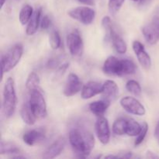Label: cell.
<instances>
[{"instance_id":"28","label":"cell","mask_w":159,"mask_h":159,"mask_svg":"<svg viewBox=\"0 0 159 159\" xmlns=\"http://www.w3.org/2000/svg\"><path fill=\"white\" fill-rule=\"evenodd\" d=\"M125 0H109L108 9L111 15H115L120 11Z\"/></svg>"},{"instance_id":"36","label":"cell","mask_w":159,"mask_h":159,"mask_svg":"<svg viewBox=\"0 0 159 159\" xmlns=\"http://www.w3.org/2000/svg\"><path fill=\"white\" fill-rule=\"evenodd\" d=\"M105 158H118L117 155H110L105 156Z\"/></svg>"},{"instance_id":"35","label":"cell","mask_w":159,"mask_h":159,"mask_svg":"<svg viewBox=\"0 0 159 159\" xmlns=\"http://www.w3.org/2000/svg\"><path fill=\"white\" fill-rule=\"evenodd\" d=\"M79 2H81L82 3H85V4L93 5V0H79Z\"/></svg>"},{"instance_id":"6","label":"cell","mask_w":159,"mask_h":159,"mask_svg":"<svg viewBox=\"0 0 159 159\" xmlns=\"http://www.w3.org/2000/svg\"><path fill=\"white\" fill-rule=\"evenodd\" d=\"M28 102L37 119H43L46 117L48 114L47 104L43 94L41 92L39 91L38 89L30 91Z\"/></svg>"},{"instance_id":"2","label":"cell","mask_w":159,"mask_h":159,"mask_svg":"<svg viewBox=\"0 0 159 159\" xmlns=\"http://www.w3.org/2000/svg\"><path fill=\"white\" fill-rule=\"evenodd\" d=\"M102 71L108 75L125 76L133 75L136 71V65L129 59H119L115 56H110L104 62Z\"/></svg>"},{"instance_id":"26","label":"cell","mask_w":159,"mask_h":159,"mask_svg":"<svg viewBox=\"0 0 159 159\" xmlns=\"http://www.w3.org/2000/svg\"><path fill=\"white\" fill-rule=\"evenodd\" d=\"M126 89L129 93L134 95L135 96H140L142 93L141 85L139 82L135 80H129L126 83Z\"/></svg>"},{"instance_id":"4","label":"cell","mask_w":159,"mask_h":159,"mask_svg":"<svg viewBox=\"0 0 159 159\" xmlns=\"http://www.w3.org/2000/svg\"><path fill=\"white\" fill-rule=\"evenodd\" d=\"M23 53V47L20 43H17L12 46L6 54H3L1 57V69H2V79L4 73L8 72L20 62Z\"/></svg>"},{"instance_id":"31","label":"cell","mask_w":159,"mask_h":159,"mask_svg":"<svg viewBox=\"0 0 159 159\" xmlns=\"http://www.w3.org/2000/svg\"><path fill=\"white\" fill-rule=\"evenodd\" d=\"M51 23V20L48 15H45L40 20V28L42 30H48Z\"/></svg>"},{"instance_id":"8","label":"cell","mask_w":159,"mask_h":159,"mask_svg":"<svg viewBox=\"0 0 159 159\" xmlns=\"http://www.w3.org/2000/svg\"><path fill=\"white\" fill-rule=\"evenodd\" d=\"M144 39L149 44L154 45L159 40V15L154 16L152 21L141 28Z\"/></svg>"},{"instance_id":"37","label":"cell","mask_w":159,"mask_h":159,"mask_svg":"<svg viewBox=\"0 0 159 159\" xmlns=\"http://www.w3.org/2000/svg\"><path fill=\"white\" fill-rule=\"evenodd\" d=\"M6 1V0H1V9H2L3 6H4Z\"/></svg>"},{"instance_id":"34","label":"cell","mask_w":159,"mask_h":159,"mask_svg":"<svg viewBox=\"0 0 159 159\" xmlns=\"http://www.w3.org/2000/svg\"><path fill=\"white\" fill-rule=\"evenodd\" d=\"M152 0H139V5L141 6H147L150 3V2Z\"/></svg>"},{"instance_id":"5","label":"cell","mask_w":159,"mask_h":159,"mask_svg":"<svg viewBox=\"0 0 159 159\" xmlns=\"http://www.w3.org/2000/svg\"><path fill=\"white\" fill-rule=\"evenodd\" d=\"M102 26L110 37L113 48H115L116 52L120 54H125L127 51V45L124 39L114 30L111 19L109 16H104L102 20Z\"/></svg>"},{"instance_id":"23","label":"cell","mask_w":159,"mask_h":159,"mask_svg":"<svg viewBox=\"0 0 159 159\" xmlns=\"http://www.w3.org/2000/svg\"><path fill=\"white\" fill-rule=\"evenodd\" d=\"M33 13H34V10H33L32 6L27 4L23 6L20 10V14H19V20L21 23V24H27L28 22L30 20L31 16H33Z\"/></svg>"},{"instance_id":"27","label":"cell","mask_w":159,"mask_h":159,"mask_svg":"<svg viewBox=\"0 0 159 159\" xmlns=\"http://www.w3.org/2000/svg\"><path fill=\"white\" fill-rule=\"evenodd\" d=\"M49 43L51 48L54 50H57L60 48L61 45V39L58 31H51L49 35Z\"/></svg>"},{"instance_id":"16","label":"cell","mask_w":159,"mask_h":159,"mask_svg":"<svg viewBox=\"0 0 159 159\" xmlns=\"http://www.w3.org/2000/svg\"><path fill=\"white\" fill-rule=\"evenodd\" d=\"M102 85L97 82L89 81L83 86L82 89V98L83 99H91L93 96L102 93Z\"/></svg>"},{"instance_id":"15","label":"cell","mask_w":159,"mask_h":159,"mask_svg":"<svg viewBox=\"0 0 159 159\" xmlns=\"http://www.w3.org/2000/svg\"><path fill=\"white\" fill-rule=\"evenodd\" d=\"M102 97L105 100L113 102L119 95V87L113 80H107L102 85Z\"/></svg>"},{"instance_id":"11","label":"cell","mask_w":159,"mask_h":159,"mask_svg":"<svg viewBox=\"0 0 159 159\" xmlns=\"http://www.w3.org/2000/svg\"><path fill=\"white\" fill-rule=\"evenodd\" d=\"M95 130L99 141L102 144H107L110 140V130L107 119L99 116L95 124Z\"/></svg>"},{"instance_id":"25","label":"cell","mask_w":159,"mask_h":159,"mask_svg":"<svg viewBox=\"0 0 159 159\" xmlns=\"http://www.w3.org/2000/svg\"><path fill=\"white\" fill-rule=\"evenodd\" d=\"M40 85V79L38 75L34 71H32L28 75L26 82V87L29 91L37 89Z\"/></svg>"},{"instance_id":"38","label":"cell","mask_w":159,"mask_h":159,"mask_svg":"<svg viewBox=\"0 0 159 159\" xmlns=\"http://www.w3.org/2000/svg\"><path fill=\"white\" fill-rule=\"evenodd\" d=\"M132 1H134V2H139V0H132Z\"/></svg>"},{"instance_id":"30","label":"cell","mask_w":159,"mask_h":159,"mask_svg":"<svg viewBox=\"0 0 159 159\" xmlns=\"http://www.w3.org/2000/svg\"><path fill=\"white\" fill-rule=\"evenodd\" d=\"M60 59L57 57H53V58L49 59L47 62V68L49 69H55V68H58L60 65Z\"/></svg>"},{"instance_id":"29","label":"cell","mask_w":159,"mask_h":159,"mask_svg":"<svg viewBox=\"0 0 159 159\" xmlns=\"http://www.w3.org/2000/svg\"><path fill=\"white\" fill-rule=\"evenodd\" d=\"M142 128H141V132H140L139 134L137 137L136 140L134 141V145L138 146L144 141V138H145L146 135H147L148 131V124L146 122H144L142 124Z\"/></svg>"},{"instance_id":"32","label":"cell","mask_w":159,"mask_h":159,"mask_svg":"<svg viewBox=\"0 0 159 159\" xmlns=\"http://www.w3.org/2000/svg\"><path fill=\"white\" fill-rule=\"evenodd\" d=\"M118 158H130L133 157V154L131 152H125L120 153V155H117Z\"/></svg>"},{"instance_id":"17","label":"cell","mask_w":159,"mask_h":159,"mask_svg":"<svg viewBox=\"0 0 159 159\" xmlns=\"http://www.w3.org/2000/svg\"><path fill=\"white\" fill-rule=\"evenodd\" d=\"M45 139V134L40 130H30L23 136V141L29 146H34Z\"/></svg>"},{"instance_id":"1","label":"cell","mask_w":159,"mask_h":159,"mask_svg":"<svg viewBox=\"0 0 159 159\" xmlns=\"http://www.w3.org/2000/svg\"><path fill=\"white\" fill-rule=\"evenodd\" d=\"M69 142L75 153L79 158H85L91 154L95 146L93 134L83 128H75L69 132Z\"/></svg>"},{"instance_id":"10","label":"cell","mask_w":159,"mask_h":159,"mask_svg":"<svg viewBox=\"0 0 159 159\" xmlns=\"http://www.w3.org/2000/svg\"><path fill=\"white\" fill-rule=\"evenodd\" d=\"M121 107L127 113L137 116H144L146 113V110L144 106L135 98L131 96H125L120 99Z\"/></svg>"},{"instance_id":"20","label":"cell","mask_w":159,"mask_h":159,"mask_svg":"<svg viewBox=\"0 0 159 159\" xmlns=\"http://www.w3.org/2000/svg\"><path fill=\"white\" fill-rule=\"evenodd\" d=\"M110 105V102L102 99V100L95 101V102H91L89 107L90 111L93 114L97 116H102L106 113Z\"/></svg>"},{"instance_id":"3","label":"cell","mask_w":159,"mask_h":159,"mask_svg":"<svg viewBox=\"0 0 159 159\" xmlns=\"http://www.w3.org/2000/svg\"><path fill=\"white\" fill-rule=\"evenodd\" d=\"M17 106V96L15 82L12 78H8L3 89L2 112L6 117L9 118L14 114Z\"/></svg>"},{"instance_id":"12","label":"cell","mask_w":159,"mask_h":159,"mask_svg":"<svg viewBox=\"0 0 159 159\" xmlns=\"http://www.w3.org/2000/svg\"><path fill=\"white\" fill-rule=\"evenodd\" d=\"M132 48L140 65L145 69H149L152 66V59L146 51L144 45L138 40H134L132 44Z\"/></svg>"},{"instance_id":"33","label":"cell","mask_w":159,"mask_h":159,"mask_svg":"<svg viewBox=\"0 0 159 159\" xmlns=\"http://www.w3.org/2000/svg\"><path fill=\"white\" fill-rule=\"evenodd\" d=\"M146 158L155 159V158H159V156L158 155H157L156 154L154 153V152H152L149 151V152H148L147 153H146Z\"/></svg>"},{"instance_id":"7","label":"cell","mask_w":159,"mask_h":159,"mask_svg":"<svg viewBox=\"0 0 159 159\" xmlns=\"http://www.w3.org/2000/svg\"><path fill=\"white\" fill-rule=\"evenodd\" d=\"M71 18L77 20L84 25H89L94 21L96 12L88 6H78L70 9L68 12Z\"/></svg>"},{"instance_id":"9","label":"cell","mask_w":159,"mask_h":159,"mask_svg":"<svg viewBox=\"0 0 159 159\" xmlns=\"http://www.w3.org/2000/svg\"><path fill=\"white\" fill-rule=\"evenodd\" d=\"M67 46L70 54L74 57H79L83 52L84 44L82 38L78 30L70 33L67 37Z\"/></svg>"},{"instance_id":"18","label":"cell","mask_w":159,"mask_h":159,"mask_svg":"<svg viewBox=\"0 0 159 159\" xmlns=\"http://www.w3.org/2000/svg\"><path fill=\"white\" fill-rule=\"evenodd\" d=\"M42 9L38 8L33 13L30 20L28 22L26 29V34L28 36H32L37 33L39 26H40V17H41Z\"/></svg>"},{"instance_id":"14","label":"cell","mask_w":159,"mask_h":159,"mask_svg":"<svg viewBox=\"0 0 159 159\" xmlns=\"http://www.w3.org/2000/svg\"><path fill=\"white\" fill-rule=\"evenodd\" d=\"M66 144V141L64 138H57L56 141H54L48 148L46 149L43 154V158H54L56 157L59 156L63 152L64 148Z\"/></svg>"},{"instance_id":"13","label":"cell","mask_w":159,"mask_h":159,"mask_svg":"<svg viewBox=\"0 0 159 159\" xmlns=\"http://www.w3.org/2000/svg\"><path fill=\"white\" fill-rule=\"evenodd\" d=\"M81 89H82V82L79 79V76L74 73L69 74L64 89V95L67 97H71L77 94Z\"/></svg>"},{"instance_id":"19","label":"cell","mask_w":159,"mask_h":159,"mask_svg":"<svg viewBox=\"0 0 159 159\" xmlns=\"http://www.w3.org/2000/svg\"><path fill=\"white\" fill-rule=\"evenodd\" d=\"M20 115H21V118L23 122L27 125L34 124L36 122V120L37 119L34 115L28 101L23 103L21 110H20Z\"/></svg>"},{"instance_id":"22","label":"cell","mask_w":159,"mask_h":159,"mask_svg":"<svg viewBox=\"0 0 159 159\" xmlns=\"http://www.w3.org/2000/svg\"><path fill=\"white\" fill-rule=\"evenodd\" d=\"M142 125L134 119H127L126 134L130 137L138 136L141 132Z\"/></svg>"},{"instance_id":"24","label":"cell","mask_w":159,"mask_h":159,"mask_svg":"<svg viewBox=\"0 0 159 159\" xmlns=\"http://www.w3.org/2000/svg\"><path fill=\"white\" fill-rule=\"evenodd\" d=\"M127 119L120 118L115 120L113 124V132L117 136H122L126 134V128H127Z\"/></svg>"},{"instance_id":"21","label":"cell","mask_w":159,"mask_h":159,"mask_svg":"<svg viewBox=\"0 0 159 159\" xmlns=\"http://www.w3.org/2000/svg\"><path fill=\"white\" fill-rule=\"evenodd\" d=\"M20 148L13 142L11 141H1L0 144V154L1 155H16L20 154Z\"/></svg>"}]
</instances>
